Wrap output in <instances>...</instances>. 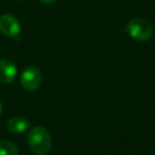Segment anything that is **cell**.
Listing matches in <instances>:
<instances>
[{"mask_svg":"<svg viewBox=\"0 0 155 155\" xmlns=\"http://www.w3.org/2000/svg\"><path fill=\"white\" fill-rule=\"evenodd\" d=\"M30 149L37 155H46L51 149V136L43 127H34L27 136Z\"/></svg>","mask_w":155,"mask_h":155,"instance_id":"obj_1","label":"cell"},{"mask_svg":"<svg viewBox=\"0 0 155 155\" xmlns=\"http://www.w3.org/2000/svg\"><path fill=\"white\" fill-rule=\"evenodd\" d=\"M127 29L130 36L138 41H147L153 35L152 26L143 18H133L127 24Z\"/></svg>","mask_w":155,"mask_h":155,"instance_id":"obj_2","label":"cell"},{"mask_svg":"<svg viewBox=\"0 0 155 155\" xmlns=\"http://www.w3.org/2000/svg\"><path fill=\"white\" fill-rule=\"evenodd\" d=\"M43 82V74L37 67L30 66L26 68L20 77V84L27 91H34L38 89Z\"/></svg>","mask_w":155,"mask_h":155,"instance_id":"obj_3","label":"cell"},{"mask_svg":"<svg viewBox=\"0 0 155 155\" xmlns=\"http://www.w3.org/2000/svg\"><path fill=\"white\" fill-rule=\"evenodd\" d=\"M0 32L8 37H15L20 33V22L11 14L0 16Z\"/></svg>","mask_w":155,"mask_h":155,"instance_id":"obj_4","label":"cell"},{"mask_svg":"<svg viewBox=\"0 0 155 155\" xmlns=\"http://www.w3.org/2000/svg\"><path fill=\"white\" fill-rule=\"evenodd\" d=\"M17 77V67L8 58H0V82L3 84L12 83Z\"/></svg>","mask_w":155,"mask_h":155,"instance_id":"obj_5","label":"cell"},{"mask_svg":"<svg viewBox=\"0 0 155 155\" xmlns=\"http://www.w3.org/2000/svg\"><path fill=\"white\" fill-rule=\"evenodd\" d=\"M30 127V122L24 117H12L7 121V129L9 132L14 134L24 133Z\"/></svg>","mask_w":155,"mask_h":155,"instance_id":"obj_6","label":"cell"},{"mask_svg":"<svg viewBox=\"0 0 155 155\" xmlns=\"http://www.w3.org/2000/svg\"><path fill=\"white\" fill-rule=\"evenodd\" d=\"M0 155H19L18 149L10 140H0Z\"/></svg>","mask_w":155,"mask_h":155,"instance_id":"obj_7","label":"cell"},{"mask_svg":"<svg viewBox=\"0 0 155 155\" xmlns=\"http://www.w3.org/2000/svg\"><path fill=\"white\" fill-rule=\"evenodd\" d=\"M41 3H45V5H52V3L56 2L58 0H38Z\"/></svg>","mask_w":155,"mask_h":155,"instance_id":"obj_8","label":"cell"},{"mask_svg":"<svg viewBox=\"0 0 155 155\" xmlns=\"http://www.w3.org/2000/svg\"><path fill=\"white\" fill-rule=\"evenodd\" d=\"M2 112V104H1V101H0V114Z\"/></svg>","mask_w":155,"mask_h":155,"instance_id":"obj_9","label":"cell"},{"mask_svg":"<svg viewBox=\"0 0 155 155\" xmlns=\"http://www.w3.org/2000/svg\"><path fill=\"white\" fill-rule=\"evenodd\" d=\"M19 1H24V0H19Z\"/></svg>","mask_w":155,"mask_h":155,"instance_id":"obj_10","label":"cell"}]
</instances>
